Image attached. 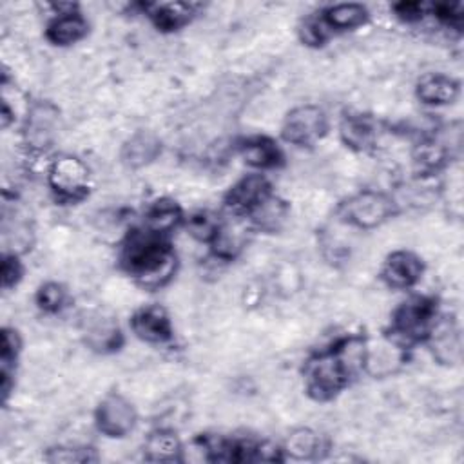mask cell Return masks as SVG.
Segmentation results:
<instances>
[{
	"mask_svg": "<svg viewBox=\"0 0 464 464\" xmlns=\"http://www.w3.org/2000/svg\"><path fill=\"white\" fill-rule=\"evenodd\" d=\"M321 450H323L321 435L308 428H299L286 437L281 451H285L292 459L308 460V459L317 457Z\"/></svg>",
	"mask_w": 464,
	"mask_h": 464,
	"instance_id": "24",
	"label": "cell"
},
{
	"mask_svg": "<svg viewBox=\"0 0 464 464\" xmlns=\"http://www.w3.org/2000/svg\"><path fill=\"white\" fill-rule=\"evenodd\" d=\"M121 265L143 288L156 290L176 272V254L165 236L132 230L121 246Z\"/></svg>",
	"mask_w": 464,
	"mask_h": 464,
	"instance_id": "2",
	"label": "cell"
},
{
	"mask_svg": "<svg viewBox=\"0 0 464 464\" xmlns=\"http://www.w3.org/2000/svg\"><path fill=\"white\" fill-rule=\"evenodd\" d=\"M368 20V9L362 4H337L323 11V25L330 31H348Z\"/></svg>",
	"mask_w": 464,
	"mask_h": 464,
	"instance_id": "22",
	"label": "cell"
},
{
	"mask_svg": "<svg viewBox=\"0 0 464 464\" xmlns=\"http://www.w3.org/2000/svg\"><path fill=\"white\" fill-rule=\"evenodd\" d=\"M98 430L112 439L125 437L136 424L134 406L120 393H109L102 399L94 413Z\"/></svg>",
	"mask_w": 464,
	"mask_h": 464,
	"instance_id": "7",
	"label": "cell"
},
{
	"mask_svg": "<svg viewBox=\"0 0 464 464\" xmlns=\"http://www.w3.org/2000/svg\"><path fill=\"white\" fill-rule=\"evenodd\" d=\"M393 11L399 18H402L406 22H417V20H422L424 14H428L430 5L420 4V2H401V4L393 5Z\"/></svg>",
	"mask_w": 464,
	"mask_h": 464,
	"instance_id": "34",
	"label": "cell"
},
{
	"mask_svg": "<svg viewBox=\"0 0 464 464\" xmlns=\"http://www.w3.org/2000/svg\"><path fill=\"white\" fill-rule=\"evenodd\" d=\"M448 161V149L435 138L422 140L413 150V163L420 174H433Z\"/></svg>",
	"mask_w": 464,
	"mask_h": 464,
	"instance_id": "26",
	"label": "cell"
},
{
	"mask_svg": "<svg viewBox=\"0 0 464 464\" xmlns=\"http://www.w3.org/2000/svg\"><path fill=\"white\" fill-rule=\"evenodd\" d=\"M181 221V208L176 201L172 199H158L154 201L145 216H143V228L165 236L169 234L178 223Z\"/></svg>",
	"mask_w": 464,
	"mask_h": 464,
	"instance_id": "21",
	"label": "cell"
},
{
	"mask_svg": "<svg viewBox=\"0 0 464 464\" xmlns=\"http://www.w3.org/2000/svg\"><path fill=\"white\" fill-rule=\"evenodd\" d=\"M2 243L5 254H16L25 250L31 243V223L22 207L4 199L2 205Z\"/></svg>",
	"mask_w": 464,
	"mask_h": 464,
	"instance_id": "10",
	"label": "cell"
},
{
	"mask_svg": "<svg viewBox=\"0 0 464 464\" xmlns=\"http://www.w3.org/2000/svg\"><path fill=\"white\" fill-rule=\"evenodd\" d=\"M51 462H89L96 460L91 448H54L45 457Z\"/></svg>",
	"mask_w": 464,
	"mask_h": 464,
	"instance_id": "31",
	"label": "cell"
},
{
	"mask_svg": "<svg viewBox=\"0 0 464 464\" xmlns=\"http://www.w3.org/2000/svg\"><path fill=\"white\" fill-rule=\"evenodd\" d=\"M433 355L446 364H453L460 355V337L457 324L444 317L442 321H435L430 335Z\"/></svg>",
	"mask_w": 464,
	"mask_h": 464,
	"instance_id": "15",
	"label": "cell"
},
{
	"mask_svg": "<svg viewBox=\"0 0 464 464\" xmlns=\"http://www.w3.org/2000/svg\"><path fill=\"white\" fill-rule=\"evenodd\" d=\"M219 223L221 221L214 214H210V212H196V214H192L188 218L187 227H188V232L194 237L210 243V239L214 237V234H216L218 227H219Z\"/></svg>",
	"mask_w": 464,
	"mask_h": 464,
	"instance_id": "30",
	"label": "cell"
},
{
	"mask_svg": "<svg viewBox=\"0 0 464 464\" xmlns=\"http://www.w3.org/2000/svg\"><path fill=\"white\" fill-rule=\"evenodd\" d=\"M272 196V187L268 179L261 174H250L239 179L225 196V205L234 214H250L257 205Z\"/></svg>",
	"mask_w": 464,
	"mask_h": 464,
	"instance_id": "8",
	"label": "cell"
},
{
	"mask_svg": "<svg viewBox=\"0 0 464 464\" xmlns=\"http://www.w3.org/2000/svg\"><path fill=\"white\" fill-rule=\"evenodd\" d=\"M123 343L121 332L112 319H94L87 326V344L98 352L118 350Z\"/></svg>",
	"mask_w": 464,
	"mask_h": 464,
	"instance_id": "25",
	"label": "cell"
},
{
	"mask_svg": "<svg viewBox=\"0 0 464 464\" xmlns=\"http://www.w3.org/2000/svg\"><path fill=\"white\" fill-rule=\"evenodd\" d=\"M459 94V82L446 74L430 72L424 74L417 83V96L428 105L451 103Z\"/></svg>",
	"mask_w": 464,
	"mask_h": 464,
	"instance_id": "17",
	"label": "cell"
},
{
	"mask_svg": "<svg viewBox=\"0 0 464 464\" xmlns=\"http://www.w3.org/2000/svg\"><path fill=\"white\" fill-rule=\"evenodd\" d=\"M22 272H24V268L18 261V256L16 254H4V259H2V286L4 288L14 286L20 281Z\"/></svg>",
	"mask_w": 464,
	"mask_h": 464,
	"instance_id": "33",
	"label": "cell"
},
{
	"mask_svg": "<svg viewBox=\"0 0 464 464\" xmlns=\"http://www.w3.org/2000/svg\"><path fill=\"white\" fill-rule=\"evenodd\" d=\"M339 134L343 143L353 150H368L377 138L375 125L366 116H346L341 121Z\"/></svg>",
	"mask_w": 464,
	"mask_h": 464,
	"instance_id": "19",
	"label": "cell"
},
{
	"mask_svg": "<svg viewBox=\"0 0 464 464\" xmlns=\"http://www.w3.org/2000/svg\"><path fill=\"white\" fill-rule=\"evenodd\" d=\"M248 216L256 227L263 230H276L285 221L286 205L285 201L270 196L261 205H257Z\"/></svg>",
	"mask_w": 464,
	"mask_h": 464,
	"instance_id": "28",
	"label": "cell"
},
{
	"mask_svg": "<svg viewBox=\"0 0 464 464\" xmlns=\"http://www.w3.org/2000/svg\"><path fill=\"white\" fill-rule=\"evenodd\" d=\"M239 152L243 161L256 169H274L283 161L281 149L272 138L266 136L246 138L245 141H241Z\"/></svg>",
	"mask_w": 464,
	"mask_h": 464,
	"instance_id": "14",
	"label": "cell"
},
{
	"mask_svg": "<svg viewBox=\"0 0 464 464\" xmlns=\"http://www.w3.org/2000/svg\"><path fill=\"white\" fill-rule=\"evenodd\" d=\"M130 328L145 343L161 344L172 339V324L169 319V314L158 306L150 304L141 310H138L130 319Z\"/></svg>",
	"mask_w": 464,
	"mask_h": 464,
	"instance_id": "11",
	"label": "cell"
},
{
	"mask_svg": "<svg viewBox=\"0 0 464 464\" xmlns=\"http://www.w3.org/2000/svg\"><path fill=\"white\" fill-rule=\"evenodd\" d=\"M147 14L154 25L161 31H174L188 24L196 13L194 4L187 2H167V4H147Z\"/></svg>",
	"mask_w": 464,
	"mask_h": 464,
	"instance_id": "16",
	"label": "cell"
},
{
	"mask_svg": "<svg viewBox=\"0 0 464 464\" xmlns=\"http://www.w3.org/2000/svg\"><path fill=\"white\" fill-rule=\"evenodd\" d=\"M328 129L326 116L317 105H299L292 109L283 121V138L288 143L304 147L314 145Z\"/></svg>",
	"mask_w": 464,
	"mask_h": 464,
	"instance_id": "6",
	"label": "cell"
},
{
	"mask_svg": "<svg viewBox=\"0 0 464 464\" xmlns=\"http://www.w3.org/2000/svg\"><path fill=\"white\" fill-rule=\"evenodd\" d=\"M422 276V261L419 256L408 250H395L392 252L381 270L382 281L390 288H410L413 286Z\"/></svg>",
	"mask_w": 464,
	"mask_h": 464,
	"instance_id": "9",
	"label": "cell"
},
{
	"mask_svg": "<svg viewBox=\"0 0 464 464\" xmlns=\"http://www.w3.org/2000/svg\"><path fill=\"white\" fill-rule=\"evenodd\" d=\"M49 185L62 201H78L89 192V169L74 156H60L49 167Z\"/></svg>",
	"mask_w": 464,
	"mask_h": 464,
	"instance_id": "5",
	"label": "cell"
},
{
	"mask_svg": "<svg viewBox=\"0 0 464 464\" xmlns=\"http://www.w3.org/2000/svg\"><path fill=\"white\" fill-rule=\"evenodd\" d=\"M301 40L308 45H321L328 38V29L323 25L321 18H306L299 29Z\"/></svg>",
	"mask_w": 464,
	"mask_h": 464,
	"instance_id": "32",
	"label": "cell"
},
{
	"mask_svg": "<svg viewBox=\"0 0 464 464\" xmlns=\"http://www.w3.org/2000/svg\"><path fill=\"white\" fill-rule=\"evenodd\" d=\"M437 319V301L428 295H413L399 304L392 315L390 341L399 348H410L428 339Z\"/></svg>",
	"mask_w": 464,
	"mask_h": 464,
	"instance_id": "3",
	"label": "cell"
},
{
	"mask_svg": "<svg viewBox=\"0 0 464 464\" xmlns=\"http://www.w3.org/2000/svg\"><path fill=\"white\" fill-rule=\"evenodd\" d=\"M181 444L176 433L169 430H156L152 431L145 444H143V455L147 460L152 462H172L181 460Z\"/></svg>",
	"mask_w": 464,
	"mask_h": 464,
	"instance_id": "23",
	"label": "cell"
},
{
	"mask_svg": "<svg viewBox=\"0 0 464 464\" xmlns=\"http://www.w3.org/2000/svg\"><path fill=\"white\" fill-rule=\"evenodd\" d=\"M160 152L161 141L152 132L140 130L125 141L121 149V158L129 167H143L154 161Z\"/></svg>",
	"mask_w": 464,
	"mask_h": 464,
	"instance_id": "18",
	"label": "cell"
},
{
	"mask_svg": "<svg viewBox=\"0 0 464 464\" xmlns=\"http://www.w3.org/2000/svg\"><path fill=\"white\" fill-rule=\"evenodd\" d=\"M87 20L76 11H65L58 13L56 18H53L45 29V36L54 45H71L78 40H82L87 34Z\"/></svg>",
	"mask_w": 464,
	"mask_h": 464,
	"instance_id": "13",
	"label": "cell"
},
{
	"mask_svg": "<svg viewBox=\"0 0 464 464\" xmlns=\"http://www.w3.org/2000/svg\"><path fill=\"white\" fill-rule=\"evenodd\" d=\"M246 228L241 223H219L214 237L210 239L212 252L219 259H234L246 243Z\"/></svg>",
	"mask_w": 464,
	"mask_h": 464,
	"instance_id": "20",
	"label": "cell"
},
{
	"mask_svg": "<svg viewBox=\"0 0 464 464\" xmlns=\"http://www.w3.org/2000/svg\"><path fill=\"white\" fill-rule=\"evenodd\" d=\"M393 214L395 201L388 194L377 190H362L341 207L343 219L357 228H375Z\"/></svg>",
	"mask_w": 464,
	"mask_h": 464,
	"instance_id": "4",
	"label": "cell"
},
{
	"mask_svg": "<svg viewBox=\"0 0 464 464\" xmlns=\"http://www.w3.org/2000/svg\"><path fill=\"white\" fill-rule=\"evenodd\" d=\"M58 125V111L47 102L34 103L29 109L25 121V140L34 149H45L51 145Z\"/></svg>",
	"mask_w": 464,
	"mask_h": 464,
	"instance_id": "12",
	"label": "cell"
},
{
	"mask_svg": "<svg viewBox=\"0 0 464 464\" xmlns=\"http://www.w3.org/2000/svg\"><path fill=\"white\" fill-rule=\"evenodd\" d=\"M368 364V344L361 335H348L332 348L312 355L303 368L304 388L315 401H330Z\"/></svg>",
	"mask_w": 464,
	"mask_h": 464,
	"instance_id": "1",
	"label": "cell"
},
{
	"mask_svg": "<svg viewBox=\"0 0 464 464\" xmlns=\"http://www.w3.org/2000/svg\"><path fill=\"white\" fill-rule=\"evenodd\" d=\"M67 301H69V294H67L65 286L60 283H54V281L42 285L36 292L38 306L49 314H56V312L63 310L67 306Z\"/></svg>",
	"mask_w": 464,
	"mask_h": 464,
	"instance_id": "29",
	"label": "cell"
},
{
	"mask_svg": "<svg viewBox=\"0 0 464 464\" xmlns=\"http://www.w3.org/2000/svg\"><path fill=\"white\" fill-rule=\"evenodd\" d=\"M20 352V337L18 332L13 328H4L2 332V353H0V373H2V393L4 397L9 395L13 373H14V361Z\"/></svg>",
	"mask_w": 464,
	"mask_h": 464,
	"instance_id": "27",
	"label": "cell"
}]
</instances>
